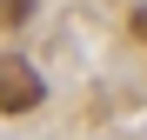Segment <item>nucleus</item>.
<instances>
[{"instance_id": "obj_1", "label": "nucleus", "mask_w": 147, "mask_h": 140, "mask_svg": "<svg viewBox=\"0 0 147 140\" xmlns=\"http://www.w3.org/2000/svg\"><path fill=\"white\" fill-rule=\"evenodd\" d=\"M47 100V80L27 60H0V113H34Z\"/></svg>"}, {"instance_id": "obj_2", "label": "nucleus", "mask_w": 147, "mask_h": 140, "mask_svg": "<svg viewBox=\"0 0 147 140\" xmlns=\"http://www.w3.org/2000/svg\"><path fill=\"white\" fill-rule=\"evenodd\" d=\"M134 33H140V40H147V7H134Z\"/></svg>"}]
</instances>
